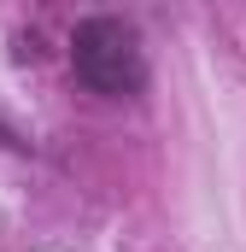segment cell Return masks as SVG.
Returning a JSON list of instances; mask_svg holds the SVG:
<instances>
[{
	"mask_svg": "<svg viewBox=\"0 0 246 252\" xmlns=\"http://www.w3.org/2000/svg\"><path fill=\"white\" fill-rule=\"evenodd\" d=\"M70 64H76V82L94 88V94H106V100L141 94V82H147L141 35H135L123 18H88V24H76Z\"/></svg>",
	"mask_w": 246,
	"mask_h": 252,
	"instance_id": "obj_1",
	"label": "cell"
}]
</instances>
